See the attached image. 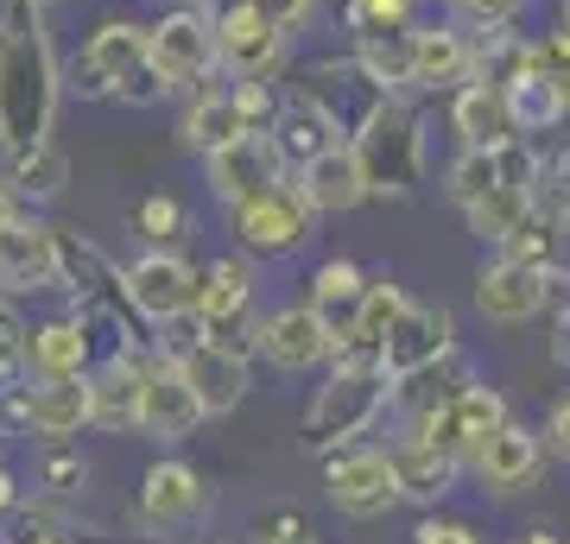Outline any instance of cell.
Returning <instances> with one entry per match:
<instances>
[{
    "instance_id": "29",
    "label": "cell",
    "mask_w": 570,
    "mask_h": 544,
    "mask_svg": "<svg viewBox=\"0 0 570 544\" xmlns=\"http://www.w3.org/2000/svg\"><path fill=\"white\" fill-rule=\"evenodd\" d=\"M26 355H32V374L39 380H70V374H89V323L82 317H51L26 336Z\"/></svg>"
},
{
    "instance_id": "49",
    "label": "cell",
    "mask_w": 570,
    "mask_h": 544,
    "mask_svg": "<svg viewBox=\"0 0 570 544\" xmlns=\"http://www.w3.org/2000/svg\"><path fill=\"white\" fill-rule=\"evenodd\" d=\"M254 544H311V538H305V525L298 520H285L279 532H266V538H254Z\"/></svg>"
},
{
    "instance_id": "11",
    "label": "cell",
    "mask_w": 570,
    "mask_h": 544,
    "mask_svg": "<svg viewBox=\"0 0 570 544\" xmlns=\"http://www.w3.org/2000/svg\"><path fill=\"white\" fill-rule=\"evenodd\" d=\"M450 336H456V323H450L444 304H406V310H400V323L387 329V343H381V374L393 380V393L444 362Z\"/></svg>"
},
{
    "instance_id": "18",
    "label": "cell",
    "mask_w": 570,
    "mask_h": 544,
    "mask_svg": "<svg viewBox=\"0 0 570 544\" xmlns=\"http://www.w3.org/2000/svg\"><path fill=\"white\" fill-rule=\"evenodd\" d=\"M197 424H204V405H197V393L184 380V367L171 362V355L153 362L146 380H140V431L153 444H184Z\"/></svg>"
},
{
    "instance_id": "46",
    "label": "cell",
    "mask_w": 570,
    "mask_h": 544,
    "mask_svg": "<svg viewBox=\"0 0 570 544\" xmlns=\"http://www.w3.org/2000/svg\"><path fill=\"white\" fill-rule=\"evenodd\" d=\"M551 279H570V209H558V260H551Z\"/></svg>"
},
{
    "instance_id": "13",
    "label": "cell",
    "mask_w": 570,
    "mask_h": 544,
    "mask_svg": "<svg viewBox=\"0 0 570 544\" xmlns=\"http://www.w3.org/2000/svg\"><path fill=\"white\" fill-rule=\"evenodd\" d=\"M285 171H292V165H285L273 133H242V140L204 152V178L228 209L247 202V197H261V190H273V184H285Z\"/></svg>"
},
{
    "instance_id": "5",
    "label": "cell",
    "mask_w": 570,
    "mask_h": 544,
    "mask_svg": "<svg viewBox=\"0 0 570 544\" xmlns=\"http://www.w3.org/2000/svg\"><path fill=\"white\" fill-rule=\"evenodd\" d=\"M153 70H159L165 89H197L204 96V82L223 77L216 70V13H204L197 0L165 13L153 26Z\"/></svg>"
},
{
    "instance_id": "34",
    "label": "cell",
    "mask_w": 570,
    "mask_h": 544,
    "mask_svg": "<svg viewBox=\"0 0 570 544\" xmlns=\"http://www.w3.org/2000/svg\"><path fill=\"white\" fill-rule=\"evenodd\" d=\"M355 63H362V77L381 82L387 96L419 89V77H412V32H374V39H355Z\"/></svg>"
},
{
    "instance_id": "45",
    "label": "cell",
    "mask_w": 570,
    "mask_h": 544,
    "mask_svg": "<svg viewBox=\"0 0 570 544\" xmlns=\"http://www.w3.org/2000/svg\"><path fill=\"white\" fill-rule=\"evenodd\" d=\"M546 456H558V463H570V399H558L551 405V418H546Z\"/></svg>"
},
{
    "instance_id": "20",
    "label": "cell",
    "mask_w": 570,
    "mask_h": 544,
    "mask_svg": "<svg viewBox=\"0 0 570 544\" xmlns=\"http://www.w3.org/2000/svg\"><path fill=\"white\" fill-rule=\"evenodd\" d=\"M209 506V487L204 475L190 463H178V456H165V463L146 468L140 482V525H153V532H178V525L204 520Z\"/></svg>"
},
{
    "instance_id": "8",
    "label": "cell",
    "mask_w": 570,
    "mask_h": 544,
    "mask_svg": "<svg viewBox=\"0 0 570 544\" xmlns=\"http://www.w3.org/2000/svg\"><path fill=\"white\" fill-rule=\"evenodd\" d=\"M285 44L292 39H285L279 26H266L247 0L216 13V70L235 82H273L285 70Z\"/></svg>"
},
{
    "instance_id": "23",
    "label": "cell",
    "mask_w": 570,
    "mask_h": 544,
    "mask_svg": "<svg viewBox=\"0 0 570 544\" xmlns=\"http://www.w3.org/2000/svg\"><path fill=\"white\" fill-rule=\"evenodd\" d=\"M89 424L96 431H140V380L146 362H134L127 348H115L108 362H89Z\"/></svg>"
},
{
    "instance_id": "26",
    "label": "cell",
    "mask_w": 570,
    "mask_h": 544,
    "mask_svg": "<svg viewBox=\"0 0 570 544\" xmlns=\"http://www.w3.org/2000/svg\"><path fill=\"white\" fill-rule=\"evenodd\" d=\"M469 63H475V39L463 26H412V77H419V89H463Z\"/></svg>"
},
{
    "instance_id": "37",
    "label": "cell",
    "mask_w": 570,
    "mask_h": 544,
    "mask_svg": "<svg viewBox=\"0 0 570 544\" xmlns=\"http://www.w3.org/2000/svg\"><path fill=\"white\" fill-rule=\"evenodd\" d=\"M20 171H13V190H39V197H63V184H70V165L51 140L32 146V152H13Z\"/></svg>"
},
{
    "instance_id": "14",
    "label": "cell",
    "mask_w": 570,
    "mask_h": 544,
    "mask_svg": "<svg viewBox=\"0 0 570 544\" xmlns=\"http://www.w3.org/2000/svg\"><path fill=\"white\" fill-rule=\"evenodd\" d=\"M311 202L298 197V184H273L261 197L235 202V235H242L247 254H292V247L311 241Z\"/></svg>"
},
{
    "instance_id": "35",
    "label": "cell",
    "mask_w": 570,
    "mask_h": 544,
    "mask_svg": "<svg viewBox=\"0 0 570 544\" xmlns=\"http://www.w3.org/2000/svg\"><path fill=\"white\" fill-rule=\"evenodd\" d=\"M508 108H513V127H520V133H551V127L570 115V101L558 96L546 77H532V70L508 89Z\"/></svg>"
},
{
    "instance_id": "24",
    "label": "cell",
    "mask_w": 570,
    "mask_h": 544,
    "mask_svg": "<svg viewBox=\"0 0 570 544\" xmlns=\"http://www.w3.org/2000/svg\"><path fill=\"white\" fill-rule=\"evenodd\" d=\"M494 184H527V190H539V152L527 146V133L508 146H489V152H456V165H450V197L469 202L482 197V190H494Z\"/></svg>"
},
{
    "instance_id": "52",
    "label": "cell",
    "mask_w": 570,
    "mask_h": 544,
    "mask_svg": "<svg viewBox=\"0 0 570 544\" xmlns=\"http://www.w3.org/2000/svg\"><path fill=\"white\" fill-rule=\"evenodd\" d=\"M20 544H63V538H51V532H26Z\"/></svg>"
},
{
    "instance_id": "31",
    "label": "cell",
    "mask_w": 570,
    "mask_h": 544,
    "mask_svg": "<svg viewBox=\"0 0 570 544\" xmlns=\"http://www.w3.org/2000/svg\"><path fill=\"white\" fill-rule=\"evenodd\" d=\"M362 266L355 260H324L317 266V279H311V310L336 329V343H343L348 329H355V304H362Z\"/></svg>"
},
{
    "instance_id": "51",
    "label": "cell",
    "mask_w": 570,
    "mask_h": 544,
    "mask_svg": "<svg viewBox=\"0 0 570 544\" xmlns=\"http://www.w3.org/2000/svg\"><path fill=\"white\" fill-rule=\"evenodd\" d=\"M520 544H564V538H558V532H527Z\"/></svg>"
},
{
    "instance_id": "10",
    "label": "cell",
    "mask_w": 570,
    "mask_h": 544,
    "mask_svg": "<svg viewBox=\"0 0 570 544\" xmlns=\"http://www.w3.org/2000/svg\"><path fill=\"white\" fill-rule=\"evenodd\" d=\"M247 310H254V266L247 260L223 254L209 273H197V310H190V317L204 323L209 343H228V348H242L247 355V343H254Z\"/></svg>"
},
{
    "instance_id": "47",
    "label": "cell",
    "mask_w": 570,
    "mask_h": 544,
    "mask_svg": "<svg viewBox=\"0 0 570 544\" xmlns=\"http://www.w3.org/2000/svg\"><path fill=\"white\" fill-rule=\"evenodd\" d=\"M45 482H82V463L77 456H51L45 463Z\"/></svg>"
},
{
    "instance_id": "4",
    "label": "cell",
    "mask_w": 570,
    "mask_h": 544,
    "mask_svg": "<svg viewBox=\"0 0 570 544\" xmlns=\"http://www.w3.org/2000/svg\"><path fill=\"white\" fill-rule=\"evenodd\" d=\"M501 424H508V399H501L494 386H475V380H463L456 393H450V399L425 405L412 431H419L425 444L450 449L456 463H469V456H475V449H482V444L494 437V431H501Z\"/></svg>"
},
{
    "instance_id": "25",
    "label": "cell",
    "mask_w": 570,
    "mask_h": 544,
    "mask_svg": "<svg viewBox=\"0 0 570 544\" xmlns=\"http://www.w3.org/2000/svg\"><path fill=\"white\" fill-rule=\"evenodd\" d=\"M450 127H456V140H463L469 152H489V146L520 140L513 108H508V89H494V82H463L456 101H450Z\"/></svg>"
},
{
    "instance_id": "21",
    "label": "cell",
    "mask_w": 570,
    "mask_h": 544,
    "mask_svg": "<svg viewBox=\"0 0 570 544\" xmlns=\"http://www.w3.org/2000/svg\"><path fill=\"white\" fill-rule=\"evenodd\" d=\"M469 468H475V482L489 487V494H520V487L539 482V468H546V444H539V431H527V424H501L489 444L469 456Z\"/></svg>"
},
{
    "instance_id": "12",
    "label": "cell",
    "mask_w": 570,
    "mask_h": 544,
    "mask_svg": "<svg viewBox=\"0 0 570 544\" xmlns=\"http://www.w3.org/2000/svg\"><path fill=\"white\" fill-rule=\"evenodd\" d=\"M58 279H63V235L32 222V216H13L0 228V298L51 291Z\"/></svg>"
},
{
    "instance_id": "43",
    "label": "cell",
    "mask_w": 570,
    "mask_h": 544,
    "mask_svg": "<svg viewBox=\"0 0 570 544\" xmlns=\"http://www.w3.org/2000/svg\"><path fill=\"white\" fill-rule=\"evenodd\" d=\"M247 7H254L266 26H279L285 39H292V32H305V26L317 20V0H247Z\"/></svg>"
},
{
    "instance_id": "27",
    "label": "cell",
    "mask_w": 570,
    "mask_h": 544,
    "mask_svg": "<svg viewBox=\"0 0 570 544\" xmlns=\"http://www.w3.org/2000/svg\"><path fill=\"white\" fill-rule=\"evenodd\" d=\"M273 140H279L285 165H305L317 159V152H330L336 146V108H324L317 96H279V115H273V127H266Z\"/></svg>"
},
{
    "instance_id": "17",
    "label": "cell",
    "mask_w": 570,
    "mask_h": 544,
    "mask_svg": "<svg viewBox=\"0 0 570 544\" xmlns=\"http://www.w3.org/2000/svg\"><path fill=\"white\" fill-rule=\"evenodd\" d=\"M551 285H558L551 273H539V266L501 254L494 266L475 273V310H482L489 323H501V329H520V323H532L551 304Z\"/></svg>"
},
{
    "instance_id": "28",
    "label": "cell",
    "mask_w": 570,
    "mask_h": 544,
    "mask_svg": "<svg viewBox=\"0 0 570 544\" xmlns=\"http://www.w3.org/2000/svg\"><path fill=\"white\" fill-rule=\"evenodd\" d=\"M387 456H393V475H400V501H444V494H456L463 463H456L450 449L425 444L419 431H412V437H400Z\"/></svg>"
},
{
    "instance_id": "41",
    "label": "cell",
    "mask_w": 570,
    "mask_h": 544,
    "mask_svg": "<svg viewBox=\"0 0 570 544\" xmlns=\"http://www.w3.org/2000/svg\"><path fill=\"white\" fill-rule=\"evenodd\" d=\"M134 222H140L146 241H159V247H165V241H178V235H184V209H178L171 197H146Z\"/></svg>"
},
{
    "instance_id": "32",
    "label": "cell",
    "mask_w": 570,
    "mask_h": 544,
    "mask_svg": "<svg viewBox=\"0 0 570 544\" xmlns=\"http://www.w3.org/2000/svg\"><path fill=\"white\" fill-rule=\"evenodd\" d=\"M532 202H539V190H527V184H494V190H482V197L463 202V216H469V228H475L482 241L501 247L513 228L532 216Z\"/></svg>"
},
{
    "instance_id": "42",
    "label": "cell",
    "mask_w": 570,
    "mask_h": 544,
    "mask_svg": "<svg viewBox=\"0 0 570 544\" xmlns=\"http://www.w3.org/2000/svg\"><path fill=\"white\" fill-rule=\"evenodd\" d=\"M520 7L527 0H450V13L463 26H475V32H489V26H513L520 20Z\"/></svg>"
},
{
    "instance_id": "36",
    "label": "cell",
    "mask_w": 570,
    "mask_h": 544,
    "mask_svg": "<svg viewBox=\"0 0 570 544\" xmlns=\"http://www.w3.org/2000/svg\"><path fill=\"white\" fill-rule=\"evenodd\" d=\"M501 254H508V260L539 266V273H551V260H558V209L532 202V216H527L520 228H513L508 241H501Z\"/></svg>"
},
{
    "instance_id": "30",
    "label": "cell",
    "mask_w": 570,
    "mask_h": 544,
    "mask_svg": "<svg viewBox=\"0 0 570 544\" xmlns=\"http://www.w3.org/2000/svg\"><path fill=\"white\" fill-rule=\"evenodd\" d=\"M242 133H254L242 89H204V96H190V115H184V146L216 152V146L242 140Z\"/></svg>"
},
{
    "instance_id": "48",
    "label": "cell",
    "mask_w": 570,
    "mask_h": 544,
    "mask_svg": "<svg viewBox=\"0 0 570 544\" xmlns=\"http://www.w3.org/2000/svg\"><path fill=\"white\" fill-rule=\"evenodd\" d=\"M13 506H20V482H13V468L0 463V520H7Z\"/></svg>"
},
{
    "instance_id": "22",
    "label": "cell",
    "mask_w": 570,
    "mask_h": 544,
    "mask_svg": "<svg viewBox=\"0 0 570 544\" xmlns=\"http://www.w3.org/2000/svg\"><path fill=\"white\" fill-rule=\"evenodd\" d=\"M13 418L26 424V431H39V437H51V444H70L77 431H89V380L82 374H70V380H39L32 393H13Z\"/></svg>"
},
{
    "instance_id": "40",
    "label": "cell",
    "mask_w": 570,
    "mask_h": 544,
    "mask_svg": "<svg viewBox=\"0 0 570 544\" xmlns=\"http://www.w3.org/2000/svg\"><path fill=\"white\" fill-rule=\"evenodd\" d=\"M532 77H546L558 96L570 101V39L564 32H551V39H532V63H527Z\"/></svg>"
},
{
    "instance_id": "2",
    "label": "cell",
    "mask_w": 570,
    "mask_h": 544,
    "mask_svg": "<svg viewBox=\"0 0 570 544\" xmlns=\"http://www.w3.org/2000/svg\"><path fill=\"white\" fill-rule=\"evenodd\" d=\"M387 399H393V380L381 374V362H336V374L317 386V399L305 412V449H317V456L348 449L355 437L374 431Z\"/></svg>"
},
{
    "instance_id": "44",
    "label": "cell",
    "mask_w": 570,
    "mask_h": 544,
    "mask_svg": "<svg viewBox=\"0 0 570 544\" xmlns=\"http://www.w3.org/2000/svg\"><path fill=\"white\" fill-rule=\"evenodd\" d=\"M412 544H482V538H475V525H463V520H425L412 532Z\"/></svg>"
},
{
    "instance_id": "33",
    "label": "cell",
    "mask_w": 570,
    "mask_h": 544,
    "mask_svg": "<svg viewBox=\"0 0 570 544\" xmlns=\"http://www.w3.org/2000/svg\"><path fill=\"white\" fill-rule=\"evenodd\" d=\"M532 63V39H520L513 26H489L482 44H475V63H469V82H494V89H513Z\"/></svg>"
},
{
    "instance_id": "38",
    "label": "cell",
    "mask_w": 570,
    "mask_h": 544,
    "mask_svg": "<svg viewBox=\"0 0 570 544\" xmlns=\"http://www.w3.org/2000/svg\"><path fill=\"white\" fill-rule=\"evenodd\" d=\"M419 0H348V32L374 39V32H412Z\"/></svg>"
},
{
    "instance_id": "19",
    "label": "cell",
    "mask_w": 570,
    "mask_h": 544,
    "mask_svg": "<svg viewBox=\"0 0 570 544\" xmlns=\"http://www.w3.org/2000/svg\"><path fill=\"white\" fill-rule=\"evenodd\" d=\"M298 197L311 202V216H348V209H362L374 190H367V171L362 159H355V146L336 140L330 152H317V159L298 165Z\"/></svg>"
},
{
    "instance_id": "16",
    "label": "cell",
    "mask_w": 570,
    "mask_h": 544,
    "mask_svg": "<svg viewBox=\"0 0 570 544\" xmlns=\"http://www.w3.org/2000/svg\"><path fill=\"white\" fill-rule=\"evenodd\" d=\"M171 362L184 367V380H190V393H197V405H204V418H223V412H235V405L247 399V386H254L242 348L209 343V336H190V343H184Z\"/></svg>"
},
{
    "instance_id": "3",
    "label": "cell",
    "mask_w": 570,
    "mask_h": 544,
    "mask_svg": "<svg viewBox=\"0 0 570 544\" xmlns=\"http://www.w3.org/2000/svg\"><path fill=\"white\" fill-rule=\"evenodd\" d=\"M355 159L367 171V190L381 197H412L419 190V165H425V140H419V121H412L400 101H374L355 127Z\"/></svg>"
},
{
    "instance_id": "54",
    "label": "cell",
    "mask_w": 570,
    "mask_h": 544,
    "mask_svg": "<svg viewBox=\"0 0 570 544\" xmlns=\"http://www.w3.org/2000/svg\"><path fill=\"white\" fill-rule=\"evenodd\" d=\"M0 152H7V146H0Z\"/></svg>"
},
{
    "instance_id": "53",
    "label": "cell",
    "mask_w": 570,
    "mask_h": 544,
    "mask_svg": "<svg viewBox=\"0 0 570 544\" xmlns=\"http://www.w3.org/2000/svg\"><path fill=\"white\" fill-rule=\"evenodd\" d=\"M558 32H564V39H570V0H564V13H558Z\"/></svg>"
},
{
    "instance_id": "39",
    "label": "cell",
    "mask_w": 570,
    "mask_h": 544,
    "mask_svg": "<svg viewBox=\"0 0 570 544\" xmlns=\"http://www.w3.org/2000/svg\"><path fill=\"white\" fill-rule=\"evenodd\" d=\"M32 374V355H26V329L7 310H0V399H13Z\"/></svg>"
},
{
    "instance_id": "1",
    "label": "cell",
    "mask_w": 570,
    "mask_h": 544,
    "mask_svg": "<svg viewBox=\"0 0 570 544\" xmlns=\"http://www.w3.org/2000/svg\"><path fill=\"white\" fill-rule=\"evenodd\" d=\"M51 0H7L0 13V146L7 152H32L51 140L63 96V70L45 32Z\"/></svg>"
},
{
    "instance_id": "50",
    "label": "cell",
    "mask_w": 570,
    "mask_h": 544,
    "mask_svg": "<svg viewBox=\"0 0 570 544\" xmlns=\"http://www.w3.org/2000/svg\"><path fill=\"white\" fill-rule=\"evenodd\" d=\"M20 216V190H13V178H0V228Z\"/></svg>"
},
{
    "instance_id": "15",
    "label": "cell",
    "mask_w": 570,
    "mask_h": 544,
    "mask_svg": "<svg viewBox=\"0 0 570 544\" xmlns=\"http://www.w3.org/2000/svg\"><path fill=\"white\" fill-rule=\"evenodd\" d=\"M121 298L134 304L146 323H171V317H184V310H197V273H190L184 254L153 247V254H140V260L121 273Z\"/></svg>"
},
{
    "instance_id": "6",
    "label": "cell",
    "mask_w": 570,
    "mask_h": 544,
    "mask_svg": "<svg viewBox=\"0 0 570 544\" xmlns=\"http://www.w3.org/2000/svg\"><path fill=\"white\" fill-rule=\"evenodd\" d=\"M146 70H153V26L108 20V26L89 32V44H82L77 89H89V96H127Z\"/></svg>"
},
{
    "instance_id": "9",
    "label": "cell",
    "mask_w": 570,
    "mask_h": 544,
    "mask_svg": "<svg viewBox=\"0 0 570 544\" xmlns=\"http://www.w3.org/2000/svg\"><path fill=\"white\" fill-rule=\"evenodd\" d=\"M254 348H261L279 374H311V367L336 362V329H330L311 304H279V310H266V317L254 323Z\"/></svg>"
},
{
    "instance_id": "7",
    "label": "cell",
    "mask_w": 570,
    "mask_h": 544,
    "mask_svg": "<svg viewBox=\"0 0 570 544\" xmlns=\"http://www.w3.org/2000/svg\"><path fill=\"white\" fill-rule=\"evenodd\" d=\"M324 494L348 520H381V513H393L400 506L393 456L387 449H367V444H348L336 456H324Z\"/></svg>"
}]
</instances>
